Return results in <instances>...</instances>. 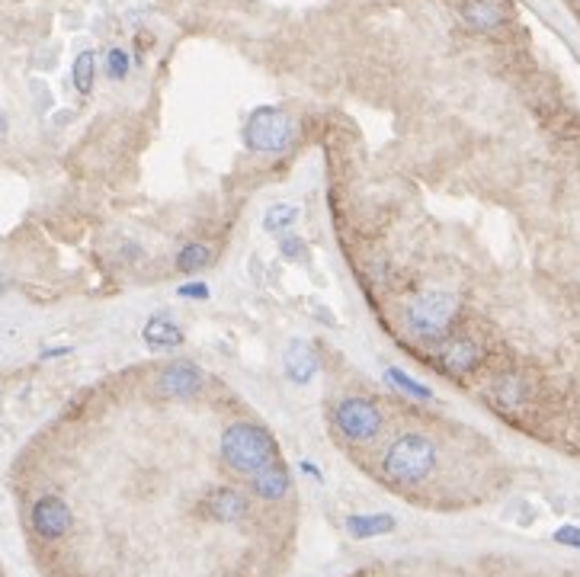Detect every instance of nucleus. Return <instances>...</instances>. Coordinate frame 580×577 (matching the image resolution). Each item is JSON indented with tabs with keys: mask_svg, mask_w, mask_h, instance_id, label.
<instances>
[{
	"mask_svg": "<svg viewBox=\"0 0 580 577\" xmlns=\"http://www.w3.org/2000/svg\"><path fill=\"white\" fill-rule=\"evenodd\" d=\"M436 443L423 433H404L398 436L395 443L385 449L382 456V469L388 475V481L404 488L423 485L433 472H436Z\"/></svg>",
	"mask_w": 580,
	"mask_h": 577,
	"instance_id": "nucleus-1",
	"label": "nucleus"
},
{
	"mask_svg": "<svg viewBox=\"0 0 580 577\" xmlns=\"http://www.w3.org/2000/svg\"><path fill=\"white\" fill-rule=\"evenodd\" d=\"M218 452H222V459H225V465L231 472L247 475V478L279 459V449L273 443V436L257 424H231L222 433Z\"/></svg>",
	"mask_w": 580,
	"mask_h": 577,
	"instance_id": "nucleus-2",
	"label": "nucleus"
},
{
	"mask_svg": "<svg viewBox=\"0 0 580 577\" xmlns=\"http://www.w3.org/2000/svg\"><path fill=\"white\" fill-rule=\"evenodd\" d=\"M459 311H462L459 292L427 289V292H420L411 305H407L404 324H407V331H411L414 337H420V340H443L452 331V324H456Z\"/></svg>",
	"mask_w": 580,
	"mask_h": 577,
	"instance_id": "nucleus-3",
	"label": "nucleus"
},
{
	"mask_svg": "<svg viewBox=\"0 0 580 577\" xmlns=\"http://www.w3.org/2000/svg\"><path fill=\"white\" fill-rule=\"evenodd\" d=\"M295 142V119L286 109L260 106L244 122V145L260 154H279Z\"/></svg>",
	"mask_w": 580,
	"mask_h": 577,
	"instance_id": "nucleus-4",
	"label": "nucleus"
},
{
	"mask_svg": "<svg viewBox=\"0 0 580 577\" xmlns=\"http://www.w3.org/2000/svg\"><path fill=\"white\" fill-rule=\"evenodd\" d=\"M334 424L343 436H347V440L369 443L382 430V411L366 398H347V401L337 404Z\"/></svg>",
	"mask_w": 580,
	"mask_h": 577,
	"instance_id": "nucleus-5",
	"label": "nucleus"
},
{
	"mask_svg": "<svg viewBox=\"0 0 580 577\" xmlns=\"http://www.w3.org/2000/svg\"><path fill=\"white\" fill-rule=\"evenodd\" d=\"M71 523H74L71 507L61 501L58 494H45L33 504V529L42 539H49V542L65 539L71 533Z\"/></svg>",
	"mask_w": 580,
	"mask_h": 577,
	"instance_id": "nucleus-6",
	"label": "nucleus"
},
{
	"mask_svg": "<svg viewBox=\"0 0 580 577\" xmlns=\"http://www.w3.org/2000/svg\"><path fill=\"white\" fill-rule=\"evenodd\" d=\"M484 356H488V350H484V343L478 337H472V334L452 337L443 347V369L456 379L472 376V372L484 363Z\"/></svg>",
	"mask_w": 580,
	"mask_h": 577,
	"instance_id": "nucleus-7",
	"label": "nucleus"
},
{
	"mask_svg": "<svg viewBox=\"0 0 580 577\" xmlns=\"http://www.w3.org/2000/svg\"><path fill=\"white\" fill-rule=\"evenodd\" d=\"M462 20L475 33H494V29H500L510 20V4L507 0H465Z\"/></svg>",
	"mask_w": 580,
	"mask_h": 577,
	"instance_id": "nucleus-8",
	"label": "nucleus"
},
{
	"mask_svg": "<svg viewBox=\"0 0 580 577\" xmlns=\"http://www.w3.org/2000/svg\"><path fill=\"white\" fill-rule=\"evenodd\" d=\"M202 510H206L209 520L215 523H241L247 517V497L234 488H215L206 494Z\"/></svg>",
	"mask_w": 580,
	"mask_h": 577,
	"instance_id": "nucleus-9",
	"label": "nucleus"
},
{
	"mask_svg": "<svg viewBox=\"0 0 580 577\" xmlns=\"http://www.w3.org/2000/svg\"><path fill=\"white\" fill-rule=\"evenodd\" d=\"M289 485H292V478H289L286 465H282V459L250 475V488H254V494L263 497V501H282V497L289 494Z\"/></svg>",
	"mask_w": 580,
	"mask_h": 577,
	"instance_id": "nucleus-10",
	"label": "nucleus"
},
{
	"mask_svg": "<svg viewBox=\"0 0 580 577\" xmlns=\"http://www.w3.org/2000/svg\"><path fill=\"white\" fill-rule=\"evenodd\" d=\"M491 395H494V404L500 411L507 414H516L526 408L529 401V385L523 382V376H516V372H504V376H497L494 385H491Z\"/></svg>",
	"mask_w": 580,
	"mask_h": 577,
	"instance_id": "nucleus-11",
	"label": "nucleus"
},
{
	"mask_svg": "<svg viewBox=\"0 0 580 577\" xmlns=\"http://www.w3.org/2000/svg\"><path fill=\"white\" fill-rule=\"evenodd\" d=\"M202 388V372L193 363H177L161 376V392L167 398H193Z\"/></svg>",
	"mask_w": 580,
	"mask_h": 577,
	"instance_id": "nucleus-12",
	"label": "nucleus"
},
{
	"mask_svg": "<svg viewBox=\"0 0 580 577\" xmlns=\"http://www.w3.org/2000/svg\"><path fill=\"white\" fill-rule=\"evenodd\" d=\"M398 520L391 513H353L347 517V533L353 539H375V536H388L395 533Z\"/></svg>",
	"mask_w": 580,
	"mask_h": 577,
	"instance_id": "nucleus-13",
	"label": "nucleus"
},
{
	"mask_svg": "<svg viewBox=\"0 0 580 577\" xmlns=\"http://www.w3.org/2000/svg\"><path fill=\"white\" fill-rule=\"evenodd\" d=\"M315 372H318V356L311 353L302 340H292L289 350H286V376L292 382L305 385V382L315 379Z\"/></svg>",
	"mask_w": 580,
	"mask_h": 577,
	"instance_id": "nucleus-14",
	"label": "nucleus"
},
{
	"mask_svg": "<svg viewBox=\"0 0 580 577\" xmlns=\"http://www.w3.org/2000/svg\"><path fill=\"white\" fill-rule=\"evenodd\" d=\"M145 340H148V347H154V350H170V347H180L183 343V331L170 318L154 315L145 324Z\"/></svg>",
	"mask_w": 580,
	"mask_h": 577,
	"instance_id": "nucleus-15",
	"label": "nucleus"
},
{
	"mask_svg": "<svg viewBox=\"0 0 580 577\" xmlns=\"http://www.w3.org/2000/svg\"><path fill=\"white\" fill-rule=\"evenodd\" d=\"M295 222H299V206H292V202H276V206H270L263 215V228L270 231V235H286Z\"/></svg>",
	"mask_w": 580,
	"mask_h": 577,
	"instance_id": "nucleus-16",
	"label": "nucleus"
},
{
	"mask_svg": "<svg viewBox=\"0 0 580 577\" xmlns=\"http://www.w3.org/2000/svg\"><path fill=\"white\" fill-rule=\"evenodd\" d=\"M385 382L388 385H395L398 392H404L407 398H420V401H430L433 398V392L423 382H417V379H411L407 372H401V369H388L385 372Z\"/></svg>",
	"mask_w": 580,
	"mask_h": 577,
	"instance_id": "nucleus-17",
	"label": "nucleus"
},
{
	"mask_svg": "<svg viewBox=\"0 0 580 577\" xmlns=\"http://www.w3.org/2000/svg\"><path fill=\"white\" fill-rule=\"evenodd\" d=\"M93 74H97V55L81 52V55L74 58V68H71L77 93H90L93 90Z\"/></svg>",
	"mask_w": 580,
	"mask_h": 577,
	"instance_id": "nucleus-18",
	"label": "nucleus"
},
{
	"mask_svg": "<svg viewBox=\"0 0 580 577\" xmlns=\"http://www.w3.org/2000/svg\"><path fill=\"white\" fill-rule=\"evenodd\" d=\"M209 247L206 244H186L183 251H180V257H177V267L180 270H202L209 263Z\"/></svg>",
	"mask_w": 580,
	"mask_h": 577,
	"instance_id": "nucleus-19",
	"label": "nucleus"
},
{
	"mask_svg": "<svg viewBox=\"0 0 580 577\" xmlns=\"http://www.w3.org/2000/svg\"><path fill=\"white\" fill-rule=\"evenodd\" d=\"M106 74L113 77V81H125L129 77V55L122 49H109L106 55Z\"/></svg>",
	"mask_w": 580,
	"mask_h": 577,
	"instance_id": "nucleus-20",
	"label": "nucleus"
},
{
	"mask_svg": "<svg viewBox=\"0 0 580 577\" xmlns=\"http://www.w3.org/2000/svg\"><path fill=\"white\" fill-rule=\"evenodd\" d=\"M279 251H282V257L286 260H305V241L299 238V235H292V231H286V235H279Z\"/></svg>",
	"mask_w": 580,
	"mask_h": 577,
	"instance_id": "nucleus-21",
	"label": "nucleus"
},
{
	"mask_svg": "<svg viewBox=\"0 0 580 577\" xmlns=\"http://www.w3.org/2000/svg\"><path fill=\"white\" fill-rule=\"evenodd\" d=\"M555 542L571 545V549H580V526H561L555 533Z\"/></svg>",
	"mask_w": 580,
	"mask_h": 577,
	"instance_id": "nucleus-22",
	"label": "nucleus"
},
{
	"mask_svg": "<svg viewBox=\"0 0 580 577\" xmlns=\"http://www.w3.org/2000/svg\"><path fill=\"white\" fill-rule=\"evenodd\" d=\"M180 295L183 299H209V286L206 283H186V286H180Z\"/></svg>",
	"mask_w": 580,
	"mask_h": 577,
	"instance_id": "nucleus-23",
	"label": "nucleus"
},
{
	"mask_svg": "<svg viewBox=\"0 0 580 577\" xmlns=\"http://www.w3.org/2000/svg\"><path fill=\"white\" fill-rule=\"evenodd\" d=\"M302 469L308 472V475H315V478H321V472L315 469V465H311V462H302Z\"/></svg>",
	"mask_w": 580,
	"mask_h": 577,
	"instance_id": "nucleus-24",
	"label": "nucleus"
},
{
	"mask_svg": "<svg viewBox=\"0 0 580 577\" xmlns=\"http://www.w3.org/2000/svg\"><path fill=\"white\" fill-rule=\"evenodd\" d=\"M4 286H7V276H4V273H0V292H4Z\"/></svg>",
	"mask_w": 580,
	"mask_h": 577,
	"instance_id": "nucleus-25",
	"label": "nucleus"
}]
</instances>
